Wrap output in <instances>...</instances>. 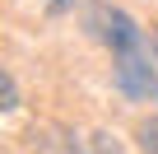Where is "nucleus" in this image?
<instances>
[{"mask_svg": "<svg viewBox=\"0 0 158 154\" xmlns=\"http://www.w3.org/2000/svg\"><path fill=\"white\" fill-rule=\"evenodd\" d=\"M112 84L135 98V103H149L158 98V47L144 37V42H130L121 51H112Z\"/></svg>", "mask_w": 158, "mask_h": 154, "instance_id": "1", "label": "nucleus"}, {"mask_svg": "<svg viewBox=\"0 0 158 154\" xmlns=\"http://www.w3.org/2000/svg\"><path fill=\"white\" fill-rule=\"evenodd\" d=\"M89 28H93V37H102L112 51H121V47H130V42H144V28H139L126 10H116V5H93V10H89Z\"/></svg>", "mask_w": 158, "mask_h": 154, "instance_id": "2", "label": "nucleus"}, {"mask_svg": "<svg viewBox=\"0 0 158 154\" xmlns=\"http://www.w3.org/2000/svg\"><path fill=\"white\" fill-rule=\"evenodd\" d=\"M139 145H144V154H158V117L139 121Z\"/></svg>", "mask_w": 158, "mask_h": 154, "instance_id": "3", "label": "nucleus"}, {"mask_svg": "<svg viewBox=\"0 0 158 154\" xmlns=\"http://www.w3.org/2000/svg\"><path fill=\"white\" fill-rule=\"evenodd\" d=\"M5 112H14L19 108V84H14V75H5V103H0Z\"/></svg>", "mask_w": 158, "mask_h": 154, "instance_id": "4", "label": "nucleus"}, {"mask_svg": "<svg viewBox=\"0 0 158 154\" xmlns=\"http://www.w3.org/2000/svg\"><path fill=\"white\" fill-rule=\"evenodd\" d=\"M47 10L51 14H65V10H74V0H47Z\"/></svg>", "mask_w": 158, "mask_h": 154, "instance_id": "5", "label": "nucleus"}]
</instances>
